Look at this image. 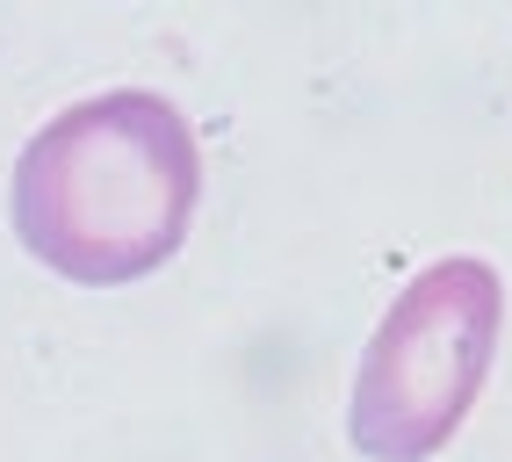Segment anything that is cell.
I'll return each instance as SVG.
<instances>
[{"label": "cell", "mask_w": 512, "mask_h": 462, "mask_svg": "<svg viewBox=\"0 0 512 462\" xmlns=\"http://www.w3.org/2000/svg\"><path fill=\"white\" fill-rule=\"evenodd\" d=\"M202 152L159 87H101L44 116L15 152L8 217L29 260L80 289H123L181 253Z\"/></svg>", "instance_id": "1"}, {"label": "cell", "mask_w": 512, "mask_h": 462, "mask_svg": "<svg viewBox=\"0 0 512 462\" xmlns=\"http://www.w3.org/2000/svg\"><path fill=\"white\" fill-rule=\"evenodd\" d=\"M505 333V282L491 260L448 253L390 296L361 347L347 441L368 462H426L440 455L491 376V354Z\"/></svg>", "instance_id": "2"}]
</instances>
